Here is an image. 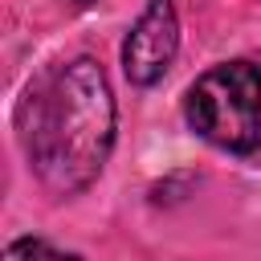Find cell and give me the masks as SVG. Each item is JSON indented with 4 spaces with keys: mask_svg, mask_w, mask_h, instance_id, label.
Segmentation results:
<instances>
[{
    "mask_svg": "<svg viewBox=\"0 0 261 261\" xmlns=\"http://www.w3.org/2000/svg\"><path fill=\"white\" fill-rule=\"evenodd\" d=\"M24 155L53 196H73L98 179L114 147V90L94 57L53 65L29 86L20 106Z\"/></svg>",
    "mask_w": 261,
    "mask_h": 261,
    "instance_id": "cell-1",
    "label": "cell"
},
{
    "mask_svg": "<svg viewBox=\"0 0 261 261\" xmlns=\"http://www.w3.org/2000/svg\"><path fill=\"white\" fill-rule=\"evenodd\" d=\"M188 126L220 151L249 155L261 147V69L253 61H224L188 90Z\"/></svg>",
    "mask_w": 261,
    "mask_h": 261,
    "instance_id": "cell-2",
    "label": "cell"
},
{
    "mask_svg": "<svg viewBox=\"0 0 261 261\" xmlns=\"http://www.w3.org/2000/svg\"><path fill=\"white\" fill-rule=\"evenodd\" d=\"M179 49V16L171 0H147V8L139 12V20L130 24L126 41H122V73L135 86H155Z\"/></svg>",
    "mask_w": 261,
    "mask_h": 261,
    "instance_id": "cell-3",
    "label": "cell"
},
{
    "mask_svg": "<svg viewBox=\"0 0 261 261\" xmlns=\"http://www.w3.org/2000/svg\"><path fill=\"white\" fill-rule=\"evenodd\" d=\"M4 261H82V257L61 253V249H53V245L41 241V237H20V241H12V245L4 249Z\"/></svg>",
    "mask_w": 261,
    "mask_h": 261,
    "instance_id": "cell-4",
    "label": "cell"
}]
</instances>
